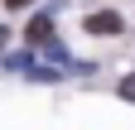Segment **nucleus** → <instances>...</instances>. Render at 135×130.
<instances>
[{"mask_svg": "<svg viewBox=\"0 0 135 130\" xmlns=\"http://www.w3.org/2000/svg\"><path fill=\"white\" fill-rule=\"evenodd\" d=\"M29 63H34V53H5V68L10 72H24Z\"/></svg>", "mask_w": 135, "mask_h": 130, "instance_id": "obj_4", "label": "nucleus"}, {"mask_svg": "<svg viewBox=\"0 0 135 130\" xmlns=\"http://www.w3.org/2000/svg\"><path fill=\"white\" fill-rule=\"evenodd\" d=\"M82 29H87L92 39H116V34L126 29V19H121L116 10H92L87 19H82Z\"/></svg>", "mask_w": 135, "mask_h": 130, "instance_id": "obj_1", "label": "nucleus"}, {"mask_svg": "<svg viewBox=\"0 0 135 130\" xmlns=\"http://www.w3.org/2000/svg\"><path fill=\"white\" fill-rule=\"evenodd\" d=\"M24 34H29L34 43H44V39H53V10H48V14H34V19H29V29H24Z\"/></svg>", "mask_w": 135, "mask_h": 130, "instance_id": "obj_2", "label": "nucleus"}, {"mask_svg": "<svg viewBox=\"0 0 135 130\" xmlns=\"http://www.w3.org/2000/svg\"><path fill=\"white\" fill-rule=\"evenodd\" d=\"M5 5H10V10H24V5H34V0H5Z\"/></svg>", "mask_w": 135, "mask_h": 130, "instance_id": "obj_5", "label": "nucleus"}, {"mask_svg": "<svg viewBox=\"0 0 135 130\" xmlns=\"http://www.w3.org/2000/svg\"><path fill=\"white\" fill-rule=\"evenodd\" d=\"M116 92H121V101H130V106H135V68L121 77V82H116Z\"/></svg>", "mask_w": 135, "mask_h": 130, "instance_id": "obj_3", "label": "nucleus"}, {"mask_svg": "<svg viewBox=\"0 0 135 130\" xmlns=\"http://www.w3.org/2000/svg\"><path fill=\"white\" fill-rule=\"evenodd\" d=\"M5 43H10V29H0V48H5Z\"/></svg>", "mask_w": 135, "mask_h": 130, "instance_id": "obj_6", "label": "nucleus"}]
</instances>
